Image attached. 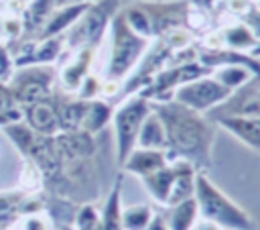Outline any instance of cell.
Masks as SVG:
<instances>
[{
    "mask_svg": "<svg viewBox=\"0 0 260 230\" xmlns=\"http://www.w3.org/2000/svg\"><path fill=\"white\" fill-rule=\"evenodd\" d=\"M28 191L14 189V191H0V230H10L14 224L24 216Z\"/></svg>",
    "mask_w": 260,
    "mask_h": 230,
    "instance_id": "44dd1931",
    "label": "cell"
},
{
    "mask_svg": "<svg viewBox=\"0 0 260 230\" xmlns=\"http://www.w3.org/2000/svg\"><path fill=\"white\" fill-rule=\"evenodd\" d=\"M215 124L236 136L248 149L260 151V118H219Z\"/></svg>",
    "mask_w": 260,
    "mask_h": 230,
    "instance_id": "2e32d148",
    "label": "cell"
},
{
    "mask_svg": "<svg viewBox=\"0 0 260 230\" xmlns=\"http://www.w3.org/2000/svg\"><path fill=\"white\" fill-rule=\"evenodd\" d=\"M112 114H114V104H112V102H108V100H104V98L89 100L79 130H83V132L95 136V134H100V132L110 124Z\"/></svg>",
    "mask_w": 260,
    "mask_h": 230,
    "instance_id": "d6986e66",
    "label": "cell"
},
{
    "mask_svg": "<svg viewBox=\"0 0 260 230\" xmlns=\"http://www.w3.org/2000/svg\"><path fill=\"white\" fill-rule=\"evenodd\" d=\"M148 112H150V102L142 94H130L122 98V102L114 108L110 124L114 128V149H116L118 167L136 147L138 130L142 126V120L148 116Z\"/></svg>",
    "mask_w": 260,
    "mask_h": 230,
    "instance_id": "5b68a950",
    "label": "cell"
},
{
    "mask_svg": "<svg viewBox=\"0 0 260 230\" xmlns=\"http://www.w3.org/2000/svg\"><path fill=\"white\" fill-rule=\"evenodd\" d=\"M230 94L232 92L228 88H223L219 81H215L211 75H203L199 79H193V81L177 88L173 94V100L195 110V112L207 114L213 108H217L221 102H225Z\"/></svg>",
    "mask_w": 260,
    "mask_h": 230,
    "instance_id": "ba28073f",
    "label": "cell"
},
{
    "mask_svg": "<svg viewBox=\"0 0 260 230\" xmlns=\"http://www.w3.org/2000/svg\"><path fill=\"white\" fill-rule=\"evenodd\" d=\"M95 53H98V49H91V47H83V49L71 51L69 59L57 71V83H59L61 92H65V94H75L77 92V88L81 85L83 77L93 67Z\"/></svg>",
    "mask_w": 260,
    "mask_h": 230,
    "instance_id": "8fae6325",
    "label": "cell"
},
{
    "mask_svg": "<svg viewBox=\"0 0 260 230\" xmlns=\"http://www.w3.org/2000/svg\"><path fill=\"white\" fill-rule=\"evenodd\" d=\"M252 2H254V4H256V6L260 8V0H252Z\"/></svg>",
    "mask_w": 260,
    "mask_h": 230,
    "instance_id": "ab89813d",
    "label": "cell"
},
{
    "mask_svg": "<svg viewBox=\"0 0 260 230\" xmlns=\"http://www.w3.org/2000/svg\"><path fill=\"white\" fill-rule=\"evenodd\" d=\"M207 118L213 122L219 118H260V75L234 90L225 102L207 112Z\"/></svg>",
    "mask_w": 260,
    "mask_h": 230,
    "instance_id": "9c48e42d",
    "label": "cell"
},
{
    "mask_svg": "<svg viewBox=\"0 0 260 230\" xmlns=\"http://www.w3.org/2000/svg\"><path fill=\"white\" fill-rule=\"evenodd\" d=\"M228 14H232L234 18H240L250 6H252V0H228Z\"/></svg>",
    "mask_w": 260,
    "mask_h": 230,
    "instance_id": "1f68e13d",
    "label": "cell"
},
{
    "mask_svg": "<svg viewBox=\"0 0 260 230\" xmlns=\"http://www.w3.org/2000/svg\"><path fill=\"white\" fill-rule=\"evenodd\" d=\"M146 230H171V228L167 226V220H165L162 214H154V218L150 220V224L146 226Z\"/></svg>",
    "mask_w": 260,
    "mask_h": 230,
    "instance_id": "836d02e7",
    "label": "cell"
},
{
    "mask_svg": "<svg viewBox=\"0 0 260 230\" xmlns=\"http://www.w3.org/2000/svg\"><path fill=\"white\" fill-rule=\"evenodd\" d=\"M250 55H252L254 59H260V41H258V43H256V47L250 51Z\"/></svg>",
    "mask_w": 260,
    "mask_h": 230,
    "instance_id": "74e56055",
    "label": "cell"
},
{
    "mask_svg": "<svg viewBox=\"0 0 260 230\" xmlns=\"http://www.w3.org/2000/svg\"><path fill=\"white\" fill-rule=\"evenodd\" d=\"M14 228L16 230H53V220L47 212H32V214L20 216Z\"/></svg>",
    "mask_w": 260,
    "mask_h": 230,
    "instance_id": "f1b7e54d",
    "label": "cell"
},
{
    "mask_svg": "<svg viewBox=\"0 0 260 230\" xmlns=\"http://www.w3.org/2000/svg\"><path fill=\"white\" fill-rule=\"evenodd\" d=\"M108 57L104 65V79L124 81L136 65L142 61L152 41L136 35L124 20L122 10H118L108 26Z\"/></svg>",
    "mask_w": 260,
    "mask_h": 230,
    "instance_id": "7a4b0ae2",
    "label": "cell"
},
{
    "mask_svg": "<svg viewBox=\"0 0 260 230\" xmlns=\"http://www.w3.org/2000/svg\"><path fill=\"white\" fill-rule=\"evenodd\" d=\"M55 0H30L24 4L20 18L24 24V39H37V35L41 33V28L45 26V22L49 20V16L55 10Z\"/></svg>",
    "mask_w": 260,
    "mask_h": 230,
    "instance_id": "e0dca14e",
    "label": "cell"
},
{
    "mask_svg": "<svg viewBox=\"0 0 260 230\" xmlns=\"http://www.w3.org/2000/svg\"><path fill=\"white\" fill-rule=\"evenodd\" d=\"M0 43H2V37H0Z\"/></svg>",
    "mask_w": 260,
    "mask_h": 230,
    "instance_id": "7bdbcfd3",
    "label": "cell"
},
{
    "mask_svg": "<svg viewBox=\"0 0 260 230\" xmlns=\"http://www.w3.org/2000/svg\"><path fill=\"white\" fill-rule=\"evenodd\" d=\"M95 0H55V6H69V4H91Z\"/></svg>",
    "mask_w": 260,
    "mask_h": 230,
    "instance_id": "8d00e7d4",
    "label": "cell"
},
{
    "mask_svg": "<svg viewBox=\"0 0 260 230\" xmlns=\"http://www.w3.org/2000/svg\"><path fill=\"white\" fill-rule=\"evenodd\" d=\"M22 122L43 134V136H55L61 132L59 128V116H57V106H55V96L37 104H30L26 108H22Z\"/></svg>",
    "mask_w": 260,
    "mask_h": 230,
    "instance_id": "7c38bea8",
    "label": "cell"
},
{
    "mask_svg": "<svg viewBox=\"0 0 260 230\" xmlns=\"http://www.w3.org/2000/svg\"><path fill=\"white\" fill-rule=\"evenodd\" d=\"M16 106L26 108L30 104L49 100L55 96L57 71L53 65H28L14 71L12 79L6 83Z\"/></svg>",
    "mask_w": 260,
    "mask_h": 230,
    "instance_id": "8992f818",
    "label": "cell"
},
{
    "mask_svg": "<svg viewBox=\"0 0 260 230\" xmlns=\"http://www.w3.org/2000/svg\"><path fill=\"white\" fill-rule=\"evenodd\" d=\"M102 81H104L102 75L89 71V73L83 77L81 85L77 88V92H75L73 96H77V98H81V100H87V102H89V100H98V98H102Z\"/></svg>",
    "mask_w": 260,
    "mask_h": 230,
    "instance_id": "f546056e",
    "label": "cell"
},
{
    "mask_svg": "<svg viewBox=\"0 0 260 230\" xmlns=\"http://www.w3.org/2000/svg\"><path fill=\"white\" fill-rule=\"evenodd\" d=\"M211 77L215 81H219L223 88H228L230 92H234V90L242 88L248 79H252L254 71H250L246 65L234 63V65H219V67L211 69Z\"/></svg>",
    "mask_w": 260,
    "mask_h": 230,
    "instance_id": "d4e9b609",
    "label": "cell"
},
{
    "mask_svg": "<svg viewBox=\"0 0 260 230\" xmlns=\"http://www.w3.org/2000/svg\"><path fill=\"white\" fill-rule=\"evenodd\" d=\"M0 37H2V43L6 47L18 43L20 39H24V24H22L20 14L4 12L0 16Z\"/></svg>",
    "mask_w": 260,
    "mask_h": 230,
    "instance_id": "83f0119b",
    "label": "cell"
},
{
    "mask_svg": "<svg viewBox=\"0 0 260 230\" xmlns=\"http://www.w3.org/2000/svg\"><path fill=\"white\" fill-rule=\"evenodd\" d=\"M150 108L165 126L169 157L185 159L197 171H207L211 167L217 124L207 114L195 112L175 100L150 102Z\"/></svg>",
    "mask_w": 260,
    "mask_h": 230,
    "instance_id": "6da1fadb",
    "label": "cell"
},
{
    "mask_svg": "<svg viewBox=\"0 0 260 230\" xmlns=\"http://www.w3.org/2000/svg\"><path fill=\"white\" fill-rule=\"evenodd\" d=\"M165 220L171 230H193L199 222V210L195 197H189L185 202H179L175 206H169L165 210Z\"/></svg>",
    "mask_w": 260,
    "mask_h": 230,
    "instance_id": "7402d4cb",
    "label": "cell"
},
{
    "mask_svg": "<svg viewBox=\"0 0 260 230\" xmlns=\"http://www.w3.org/2000/svg\"><path fill=\"white\" fill-rule=\"evenodd\" d=\"M154 214L156 212L152 210L150 204L122 206V230H146Z\"/></svg>",
    "mask_w": 260,
    "mask_h": 230,
    "instance_id": "484cf974",
    "label": "cell"
},
{
    "mask_svg": "<svg viewBox=\"0 0 260 230\" xmlns=\"http://www.w3.org/2000/svg\"><path fill=\"white\" fill-rule=\"evenodd\" d=\"M179 161L181 159H171L165 167H160L158 171L146 175V177H140L144 189L148 191V195L167 208L169 204V197H171V191H173V185H175V179H177V173H179Z\"/></svg>",
    "mask_w": 260,
    "mask_h": 230,
    "instance_id": "5bb4252c",
    "label": "cell"
},
{
    "mask_svg": "<svg viewBox=\"0 0 260 230\" xmlns=\"http://www.w3.org/2000/svg\"><path fill=\"white\" fill-rule=\"evenodd\" d=\"M199 210V218L217 224L223 230H254L252 216L238 206L228 193H223L205 171H197L195 175V193H193Z\"/></svg>",
    "mask_w": 260,
    "mask_h": 230,
    "instance_id": "3957f363",
    "label": "cell"
},
{
    "mask_svg": "<svg viewBox=\"0 0 260 230\" xmlns=\"http://www.w3.org/2000/svg\"><path fill=\"white\" fill-rule=\"evenodd\" d=\"M187 2H189V4H193V6H199V8H203V10H209V12H211L219 0H187Z\"/></svg>",
    "mask_w": 260,
    "mask_h": 230,
    "instance_id": "e575fe53",
    "label": "cell"
},
{
    "mask_svg": "<svg viewBox=\"0 0 260 230\" xmlns=\"http://www.w3.org/2000/svg\"><path fill=\"white\" fill-rule=\"evenodd\" d=\"M203 75H211V69H207L199 61L165 65L140 94L148 102H169V100H173V94L177 88H181L183 83H189L193 79H199Z\"/></svg>",
    "mask_w": 260,
    "mask_h": 230,
    "instance_id": "52a82bcc",
    "label": "cell"
},
{
    "mask_svg": "<svg viewBox=\"0 0 260 230\" xmlns=\"http://www.w3.org/2000/svg\"><path fill=\"white\" fill-rule=\"evenodd\" d=\"M100 230H122V177L116 179L102 210L98 212Z\"/></svg>",
    "mask_w": 260,
    "mask_h": 230,
    "instance_id": "ac0fdd59",
    "label": "cell"
},
{
    "mask_svg": "<svg viewBox=\"0 0 260 230\" xmlns=\"http://www.w3.org/2000/svg\"><path fill=\"white\" fill-rule=\"evenodd\" d=\"M14 71H16V67L12 61V53L4 43H0V83L6 85L12 79Z\"/></svg>",
    "mask_w": 260,
    "mask_h": 230,
    "instance_id": "4dcf8cb0",
    "label": "cell"
},
{
    "mask_svg": "<svg viewBox=\"0 0 260 230\" xmlns=\"http://www.w3.org/2000/svg\"><path fill=\"white\" fill-rule=\"evenodd\" d=\"M65 55V43L63 37H51V39H37L32 49V65H53Z\"/></svg>",
    "mask_w": 260,
    "mask_h": 230,
    "instance_id": "cb8c5ba5",
    "label": "cell"
},
{
    "mask_svg": "<svg viewBox=\"0 0 260 230\" xmlns=\"http://www.w3.org/2000/svg\"><path fill=\"white\" fill-rule=\"evenodd\" d=\"M59 230H75V228H73V226H61Z\"/></svg>",
    "mask_w": 260,
    "mask_h": 230,
    "instance_id": "f35d334b",
    "label": "cell"
},
{
    "mask_svg": "<svg viewBox=\"0 0 260 230\" xmlns=\"http://www.w3.org/2000/svg\"><path fill=\"white\" fill-rule=\"evenodd\" d=\"M142 8L148 14L152 41L165 37L167 33L185 26V16L189 10L187 0H173V2H154V0H140Z\"/></svg>",
    "mask_w": 260,
    "mask_h": 230,
    "instance_id": "30bf717a",
    "label": "cell"
},
{
    "mask_svg": "<svg viewBox=\"0 0 260 230\" xmlns=\"http://www.w3.org/2000/svg\"><path fill=\"white\" fill-rule=\"evenodd\" d=\"M169 161H171V157H169L167 151L134 147L132 153L126 157V161L120 165V169H122L124 173L136 175V177L140 179V177H146V175L158 171V169L165 167Z\"/></svg>",
    "mask_w": 260,
    "mask_h": 230,
    "instance_id": "4fadbf2b",
    "label": "cell"
},
{
    "mask_svg": "<svg viewBox=\"0 0 260 230\" xmlns=\"http://www.w3.org/2000/svg\"><path fill=\"white\" fill-rule=\"evenodd\" d=\"M136 147L140 149H156V151H167V134H165V126L160 122V118L152 112H148V116L142 120V126L138 130L136 136Z\"/></svg>",
    "mask_w": 260,
    "mask_h": 230,
    "instance_id": "603a6c76",
    "label": "cell"
},
{
    "mask_svg": "<svg viewBox=\"0 0 260 230\" xmlns=\"http://www.w3.org/2000/svg\"><path fill=\"white\" fill-rule=\"evenodd\" d=\"M89 4H69V6H57L53 10V14L49 16V20L45 22V26L41 28V33L37 35V39H51V37H63L77 20L79 16L85 12Z\"/></svg>",
    "mask_w": 260,
    "mask_h": 230,
    "instance_id": "9a60e30c",
    "label": "cell"
},
{
    "mask_svg": "<svg viewBox=\"0 0 260 230\" xmlns=\"http://www.w3.org/2000/svg\"><path fill=\"white\" fill-rule=\"evenodd\" d=\"M120 10H122V16H124L126 24H128L136 35H140V37L152 41L150 20H148V14H146V10L142 8L140 2H132V4H128V6L120 8Z\"/></svg>",
    "mask_w": 260,
    "mask_h": 230,
    "instance_id": "4316f807",
    "label": "cell"
},
{
    "mask_svg": "<svg viewBox=\"0 0 260 230\" xmlns=\"http://www.w3.org/2000/svg\"><path fill=\"white\" fill-rule=\"evenodd\" d=\"M120 10V0H95L91 2L79 20L63 35L65 51H77L83 47L100 49L102 41L108 35V26L114 14Z\"/></svg>",
    "mask_w": 260,
    "mask_h": 230,
    "instance_id": "277c9868",
    "label": "cell"
},
{
    "mask_svg": "<svg viewBox=\"0 0 260 230\" xmlns=\"http://www.w3.org/2000/svg\"><path fill=\"white\" fill-rule=\"evenodd\" d=\"M4 2H6V0H0V6H2V4H4Z\"/></svg>",
    "mask_w": 260,
    "mask_h": 230,
    "instance_id": "b9f144b4",
    "label": "cell"
},
{
    "mask_svg": "<svg viewBox=\"0 0 260 230\" xmlns=\"http://www.w3.org/2000/svg\"><path fill=\"white\" fill-rule=\"evenodd\" d=\"M223 35V41H225V47L232 49V51H242V53H250L256 43H258V37L238 18H234L232 22H223L217 26Z\"/></svg>",
    "mask_w": 260,
    "mask_h": 230,
    "instance_id": "ffe728a7",
    "label": "cell"
},
{
    "mask_svg": "<svg viewBox=\"0 0 260 230\" xmlns=\"http://www.w3.org/2000/svg\"><path fill=\"white\" fill-rule=\"evenodd\" d=\"M193 230H223V228H219V226L213 224V222H207V220H201V218H199V222L195 224Z\"/></svg>",
    "mask_w": 260,
    "mask_h": 230,
    "instance_id": "d590c367",
    "label": "cell"
},
{
    "mask_svg": "<svg viewBox=\"0 0 260 230\" xmlns=\"http://www.w3.org/2000/svg\"><path fill=\"white\" fill-rule=\"evenodd\" d=\"M20 2H22V4H26V2H30V0H20Z\"/></svg>",
    "mask_w": 260,
    "mask_h": 230,
    "instance_id": "60d3db41",
    "label": "cell"
},
{
    "mask_svg": "<svg viewBox=\"0 0 260 230\" xmlns=\"http://www.w3.org/2000/svg\"><path fill=\"white\" fill-rule=\"evenodd\" d=\"M12 108H16V102H14V98H12L10 90H8V85L0 83V114L8 112V110H12Z\"/></svg>",
    "mask_w": 260,
    "mask_h": 230,
    "instance_id": "d6a6232c",
    "label": "cell"
}]
</instances>
